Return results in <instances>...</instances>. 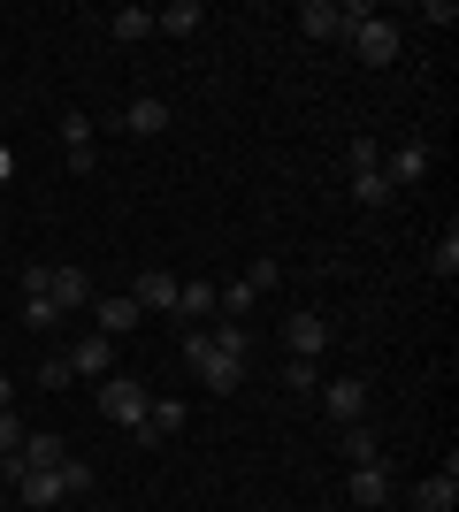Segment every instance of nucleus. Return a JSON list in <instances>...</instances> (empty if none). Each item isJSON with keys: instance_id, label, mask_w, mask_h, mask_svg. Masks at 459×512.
<instances>
[{"instance_id": "8", "label": "nucleus", "mask_w": 459, "mask_h": 512, "mask_svg": "<svg viewBox=\"0 0 459 512\" xmlns=\"http://www.w3.org/2000/svg\"><path fill=\"white\" fill-rule=\"evenodd\" d=\"M421 176H429V138H406V146L383 161V184H391V192H414Z\"/></svg>"}, {"instance_id": "29", "label": "nucleus", "mask_w": 459, "mask_h": 512, "mask_svg": "<svg viewBox=\"0 0 459 512\" xmlns=\"http://www.w3.org/2000/svg\"><path fill=\"white\" fill-rule=\"evenodd\" d=\"M54 321H62L54 299H23V329H54Z\"/></svg>"}, {"instance_id": "15", "label": "nucleus", "mask_w": 459, "mask_h": 512, "mask_svg": "<svg viewBox=\"0 0 459 512\" xmlns=\"http://www.w3.org/2000/svg\"><path fill=\"white\" fill-rule=\"evenodd\" d=\"M62 153H69V169H77V176L92 169V153H100V146H92V115H77V107L62 115Z\"/></svg>"}, {"instance_id": "27", "label": "nucleus", "mask_w": 459, "mask_h": 512, "mask_svg": "<svg viewBox=\"0 0 459 512\" xmlns=\"http://www.w3.org/2000/svg\"><path fill=\"white\" fill-rule=\"evenodd\" d=\"M352 199H360V207H383V199H391V184H383V169L352 176Z\"/></svg>"}, {"instance_id": "22", "label": "nucleus", "mask_w": 459, "mask_h": 512, "mask_svg": "<svg viewBox=\"0 0 459 512\" xmlns=\"http://www.w3.org/2000/svg\"><path fill=\"white\" fill-rule=\"evenodd\" d=\"M207 337H215L222 352H230V360H253V329H245V321H215Z\"/></svg>"}, {"instance_id": "7", "label": "nucleus", "mask_w": 459, "mask_h": 512, "mask_svg": "<svg viewBox=\"0 0 459 512\" xmlns=\"http://www.w3.org/2000/svg\"><path fill=\"white\" fill-rule=\"evenodd\" d=\"M414 505H421V512H452V505H459V451H444V467L414 482Z\"/></svg>"}, {"instance_id": "25", "label": "nucleus", "mask_w": 459, "mask_h": 512, "mask_svg": "<svg viewBox=\"0 0 459 512\" xmlns=\"http://www.w3.org/2000/svg\"><path fill=\"white\" fill-rule=\"evenodd\" d=\"M245 291H253V299H268V291H276V283H284V268H276V260H253V268H245Z\"/></svg>"}, {"instance_id": "1", "label": "nucleus", "mask_w": 459, "mask_h": 512, "mask_svg": "<svg viewBox=\"0 0 459 512\" xmlns=\"http://www.w3.org/2000/svg\"><path fill=\"white\" fill-rule=\"evenodd\" d=\"M184 367L199 375V390H215V398H230V390H245V375H253V360H230L207 329H184Z\"/></svg>"}, {"instance_id": "23", "label": "nucleus", "mask_w": 459, "mask_h": 512, "mask_svg": "<svg viewBox=\"0 0 459 512\" xmlns=\"http://www.w3.org/2000/svg\"><path fill=\"white\" fill-rule=\"evenodd\" d=\"M284 390L314 398V390H322V360H284Z\"/></svg>"}, {"instance_id": "3", "label": "nucleus", "mask_w": 459, "mask_h": 512, "mask_svg": "<svg viewBox=\"0 0 459 512\" xmlns=\"http://www.w3.org/2000/svg\"><path fill=\"white\" fill-rule=\"evenodd\" d=\"M146 406H153V390H138L131 375H108V383H100V413H108L115 428H138Z\"/></svg>"}, {"instance_id": "18", "label": "nucleus", "mask_w": 459, "mask_h": 512, "mask_svg": "<svg viewBox=\"0 0 459 512\" xmlns=\"http://www.w3.org/2000/svg\"><path fill=\"white\" fill-rule=\"evenodd\" d=\"M215 283L199 276V283H176V321H215Z\"/></svg>"}, {"instance_id": "30", "label": "nucleus", "mask_w": 459, "mask_h": 512, "mask_svg": "<svg viewBox=\"0 0 459 512\" xmlns=\"http://www.w3.org/2000/svg\"><path fill=\"white\" fill-rule=\"evenodd\" d=\"M23 436H31V428H23L16 413H0V451H8V459H16V451H23Z\"/></svg>"}, {"instance_id": "12", "label": "nucleus", "mask_w": 459, "mask_h": 512, "mask_svg": "<svg viewBox=\"0 0 459 512\" xmlns=\"http://www.w3.org/2000/svg\"><path fill=\"white\" fill-rule=\"evenodd\" d=\"M92 329H100V337H131V329H138V299H131V291L92 299Z\"/></svg>"}, {"instance_id": "28", "label": "nucleus", "mask_w": 459, "mask_h": 512, "mask_svg": "<svg viewBox=\"0 0 459 512\" xmlns=\"http://www.w3.org/2000/svg\"><path fill=\"white\" fill-rule=\"evenodd\" d=\"M54 474H62V490H69V497H85V490H92V467L77 459V451H69V459H62Z\"/></svg>"}, {"instance_id": "31", "label": "nucleus", "mask_w": 459, "mask_h": 512, "mask_svg": "<svg viewBox=\"0 0 459 512\" xmlns=\"http://www.w3.org/2000/svg\"><path fill=\"white\" fill-rule=\"evenodd\" d=\"M421 23H437V31H452V23H459V8H452V0H429V8H421Z\"/></svg>"}, {"instance_id": "13", "label": "nucleus", "mask_w": 459, "mask_h": 512, "mask_svg": "<svg viewBox=\"0 0 459 512\" xmlns=\"http://www.w3.org/2000/svg\"><path fill=\"white\" fill-rule=\"evenodd\" d=\"M299 31L329 46V39H345L352 23H345V8H337V0H306V8H299Z\"/></svg>"}, {"instance_id": "6", "label": "nucleus", "mask_w": 459, "mask_h": 512, "mask_svg": "<svg viewBox=\"0 0 459 512\" xmlns=\"http://www.w3.org/2000/svg\"><path fill=\"white\" fill-rule=\"evenodd\" d=\"M176 268H138V283H131V299H138V314H169L176 321Z\"/></svg>"}, {"instance_id": "10", "label": "nucleus", "mask_w": 459, "mask_h": 512, "mask_svg": "<svg viewBox=\"0 0 459 512\" xmlns=\"http://www.w3.org/2000/svg\"><path fill=\"white\" fill-rule=\"evenodd\" d=\"M345 497H352L360 512H383V505H391V467H383V459H375V467H352Z\"/></svg>"}, {"instance_id": "20", "label": "nucleus", "mask_w": 459, "mask_h": 512, "mask_svg": "<svg viewBox=\"0 0 459 512\" xmlns=\"http://www.w3.org/2000/svg\"><path fill=\"white\" fill-rule=\"evenodd\" d=\"M337 451H345L352 467H375V459H383V436H375V428H368V421H352V428H345V436H337Z\"/></svg>"}, {"instance_id": "32", "label": "nucleus", "mask_w": 459, "mask_h": 512, "mask_svg": "<svg viewBox=\"0 0 459 512\" xmlns=\"http://www.w3.org/2000/svg\"><path fill=\"white\" fill-rule=\"evenodd\" d=\"M0 413H16V383L8 375H0Z\"/></svg>"}, {"instance_id": "17", "label": "nucleus", "mask_w": 459, "mask_h": 512, "mask_svg": "<svg viewBox=\"0 0 459 512\" xmlns=\"http://www.w3.org/2000/svg\"><path fill=\"white\" fill-rule=\"evenodd\" d=\"M176 428H184V406H176V398H153L146 421H138V444H169Z\"/></svg>"}, {"instance_id": "26", "label": "nucleus", "mask_w": 459, "mask_h": 512, "mask_svg": "<svg viewBox=\"0 0 459 512\" xmlns=\"http://www.w3.org/2000/svg\"><path fill=\"white\" fill-rule=\"evenodd\" d=\"M345 169H352V176L383 169V146H375V138H352V146H345Z\"/></svg>"}, {"instance_id": "33", "label": "nucleus", "mask_w": 459, "mask_h": 512, "mask_svg": "<svg viewBox=\"0 0 459 512\" xmlns=\"http://www.w3.org/2000/svg\"><path fill=\"white\" fill-rule=\"evenodd\" d=\"M8 176H16V153H8V146H0V184H8Z\"/></svg>"}, {"instance_id": "4", "label": "nucleus", "mask_w": 459, "mask_h": 512, "mask_svg": "<svg viewBox=\"0 0 459 512\" xmlns=\"http://www.w3.org/2000/svg\"><path fill=\"white\" fill-rule=\"evenodd\" d=\"M69 383H77V375H85V383H108V367H115V337H100V329H85V337L69 344Z\"/></svg>"}, {"instance_id": "2", "label": "nucleus", "mask_w": 459, "mask_h": 512, "mask_svg": "<svg viewBox=\"0 0 459 512\" xmlns=\"http://www.w3.org/2000/svg\"><path fill=\"white\" fill-rule=\"evenodd\" d=\"M345 39H352V54H360L368 69H391V62H398V46H406V39H398V23H391V16H368V23H352Z\"/></svg>"}, {"instance_id": "11", "label": "nucleus", "mask_w": 459, "mask_h": 512, "mask_svg": "<svg viewBox=\"0 0 459 512\" xmlns=\"http://www.w3.org/2000/svg\"><path fill=\"white\" fill-rule=\"evenodd\" d=\"M46 299H54V314H77V306H92V276L85 268H54V276H46Z\"/></svg>"}, {"instance_id": "9", "label": "nucleus", "mask_w": 459, "mask_h": 512, "mask_svg": "<svg viewBox=\"0 0 459 512\" xmlns=\"http://www.w3.org/2000/svg\"><path fill=\"white\" fill-rule=\"evenodd\" d=\"M329 337H337V329H329L322 314H291V321H284V344H291V360H322V352H329Z\"/></svg>"}, {"instance_id": "14", "label": "nucleus", "mask_w": 459, "mask_h": 512, "mask_svg": "<svg viewBox=\"0 0 459 512\" xmlns=\"http://www.w3.org/2000/svg\"><path fill=\"white\" fill-rule=\"evenodd\" d=\"M123 130H131V138H161V130H169V100H153V92H138V100L123 107Z\"/></svg>"}, {"instance_id": "16", "label": "nucleus", "mask_w": 459, "mask_h": 512, "mask_svg": "<svg viewBox=\"0 0 459 512\" xmlns=\"http://www.w3.org/2000/svg\"><path fill=\"white\" fill-rule=\"evenodd\" d=\"M199 23H207L199 0H169V8H153V31H169V39H199Z\"/></svg>"}, {"instance_id": "5", "label": "nucleus", "mask_w": 459, "mask_h": 512, "mask_svg": "<svg viewBox=\"0 0 459 512\" xmlns=\"http://www.w3.org/2000/svg\"><path fill=\"white\" fill-rule=\"evenodd\" d=\"M322 413H329L337 428L368 421V383H360V375H337V383H322Z\"/></svg>"}, {"instance_id": "21", "label": "nucleus", "mask_w": 459, "mask_h": 512, "mask_svg": "<svg viewBox=\"0 0 459 512\" xmlns=\"http://www.w3.org/2000/svg\"><path fill=\"white\" fill-rule=\"evenodd\" d=\"M108 31H115V39H123V46L153 39V8H115V16H108Z\"/></svg>"}, {"instance_id": "19", "label": "nucleus", "mask_w": 459, "mask_h": 512, "mask_svg": "<svg viewBox=\"0 0 459 512\" xmlns=\"http://www.w3.org/2000/svg\"><path fill=\"white\" fill-rule=\"evenodd\" d=\"M62 459H69V444H62V436H46V428H39V436H23V451H16V459H8V467H62Z\"/></svg>"}, {"instance_id": "24", "label": "nucleus", "mask_w": 459, "mask_h": 512, "mask_svg": "<svg viewBox=\"0 0 459 512\" xmlns=\"http://www.w3.org/2000/svg\"><path fill=\"white\" fill-rule=\"evenodd\" d=\"M429 268H437L444 283L459 276V230H452V222H444V237H437V253H429Z\"/></svg>"}]
</instances>
